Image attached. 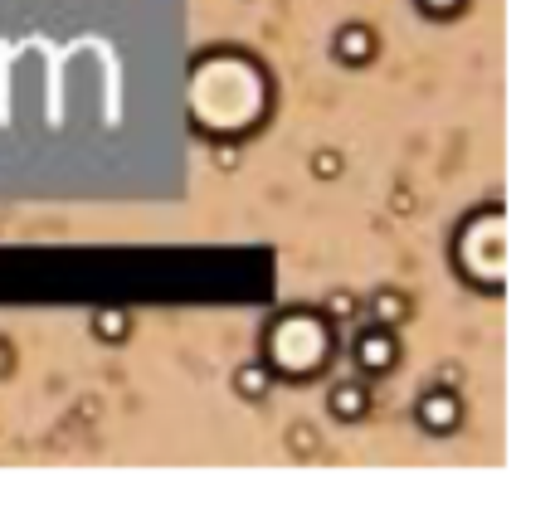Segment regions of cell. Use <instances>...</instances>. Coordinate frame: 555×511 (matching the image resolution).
Masks as SVG:
<instances>
[{
    "label": "cell",
    "mask_w": 555,
    "mask_h": 511,
    "mask_svg": "<svg viewBox=\"0 0 555 511\" xmlns=\"http://www.w3.org/2000/svg\"><path fill=\"white\" fill-rule=\"evenodd\" d=\"M263 351H268L263 361L273 375H312L332 361V327L317 312H283L268 327Z\"/></svg>",
    "instance_id": "6da1fadb"
},
{
    "label": "cell",
    "mask_w": 555,
    "mask_h": 511,
    "mask_svg": "<svg viewBox=\"0 0 555 511\" xmlns=\"http://www.w3.org/2000/svg\"><path fill=\"white\" fill-rule=\"evenodd\" d=\"M414 419H419V429L424 434H453L458 424H463V400L453 395V390H424L419 404H414Z\"/></svg>",
    "instance_id": "7a4b0ae2"
},
{
    "label": "cell",
    "mask_w": 555,
    "mask_h": 511,
    "mask_svg": "<svg viewBox=\"0 0 555 511\" xmlns=\"http://www.w3.org/2000/svg\"><path fill=\"white\" fill-rule=\"evenodd\" d=\"M351 356H356V370H361V375H385L390 365L400 361V341L390 336V327H370L356 336Z\"/></svg>",
    "instance_id": "3957f363"
},
{
    "label": "cell",
    "mask_w": 555,
    "mask_h": 511,
    "mask_svg": "<svg viewBox=\"0 0 555 511\" xmlns=\"http://www.w3.org/2000/svg\"><path fill=\"white\" fill-rule=\"evenodd\" d=\"M332 54L341 64H351V69H361L375 59V35H370V25H341L332 39Z\"/></svg>",
    "instance_id": "277c9868"
},
{
    "label": "cell",
    "mask_w": 555,
    "mask_h": 511,
    "mask_svg": "<svg viewBox=\"0 0 555 511\" xmlns=\"http://www.w3.org/2000/svg\"><path fill=\"white\" fill-rule=\"evenodd\" d=\"M327 409H332L341 424H356V419H366L370 390L361 380H341V385H332V395H327Z\"/></svg>",
    "instance_id": "5b68a950"
},
{
    "label": "cell",
    "mask_w": 555,
    "mask_h": 511,
    "mask_svg": "<svg viewBox=\"0 0 555 511\" xmlns=\"http://www.w3.org/2000/svg\"><path fill=\"white\" fill-rule=\"evenodd\" d=\"M366 312H370V322H375V327H400V322L409 317V297H405V292H395V288H380L366 302Z\"/></svg>",
    "instance_id": "8992f818"
},
{
    "label": "cell",
    "mask_w": 555,
    "mask_h": 511,
    "mask_svg": "<svg viewBox=\"0 0 555 511\" xmlns=\"http://www.w3.org/2000/svg\"><path fill=\"white\" fill-rule=\"evenodd\" d=\"M234 390L244 395V400H263L268 390H273V370H268V361H249L234 370Z\"/></svg>",
    "instance_id": "52a82bcc"
},
{
    "label": "cell",
    "mask_w": 555,
    "mask_h": 511,
    "mask_svg": "<svg viewBox=\"0 0 555 511\" xmlns=\"http://www.w3.org/2000/svg\"><path fill=\"white\" fill-rule=\"evenodd\" d=\"M127 331H132V317H127L122 307L93 312V336H98V341H127Z\"/></svg>",
    "instance_id": "ba28073f"
},
{
    "label": "cell",
    "mask_w": 555,
    "mask_h": 511,
    "mask_svg": "<svg viewBox=\"0 0 555 511\" xmlns=\"http://www.w3.org/2000/svg\"><path fill=\"white\" fill-rule=\"evenodd\" d=\"M356 312H361V302H356L351 292H332V297H327V317H332V322H346V317H356Z\"/></svg>",
    "instance_id": "9c48e42d"
},
{
    "label": "cell",
    "mask_w": 555,
    "mask_h": 511,
    "mask_svg": "<svg viewBox=\"0 0 555 511\" xmlns=\"http://www.w3.org/2000/svg\"><path fill=\"white\" fill-rule=\"evenodd\" d=\"M312 176L336 181V176H341V156H336V151H317V156H312Z\"/></svg>",
    "instance_id": "30bf717a"
},
{
    "label": "cell",
    "mask_w": 555,
    "mask_h": 511,
    "mask_svg": "<svg viewBox=\"0 0 555 511\" xmlns=\"http://www.w3.org/2000/svg\"><path fill=\"white\" fill-rule=\"evenodd\" d=\"M468 0H419V10L424 15H434V20H448V15H458Z\"/></svg>",
    "instance_id": "8fae6325"
},
{
    "label": "cell",
    "mask_w": 555,
    "mask_h": 511,
    "mask_svg": "<svg viewBox=\"0 0 555 511\" xmlns=\"http://www.w3.org/2000/svg\"><path fill=\"white\" fill-rule=\"evenodd\" d=\"M215 166H220V171H234V166H239V146H234V142L215 146Z\"/></svg>",
    "instance_id": "7c38bea8"
},
{
    "label": "cell",
    "mask_w": 555,
    "mask_h": 511,
    "mask_svg": "<svg viewBox=\"0 0 555 511\" xmlns=\"http://www.w3.org/2000/svg\"><path fill=\"white\" fill-rule=\"evenodd\" d=\"M10 370H15V351L0 341V375H10Z\"/></svg>",
    "instance_id": "4fadbf2b"
},
{
    "label": "cell",
    "mask_w": 555,
    "mask_h": 511,
    "mask_svg": "<svg viewBox=\"0 0 555 511\" xmlns=\"http://www.w3.org/2000/svg\"><path fill=\"white\" fill-rule=\"evenodd\" d=\"M293 448H302V453H307V448H312V434H307V424H297V434H293Z\"/></svg>",
    "instance_id": "5bb4252c"
}]
</instances>
